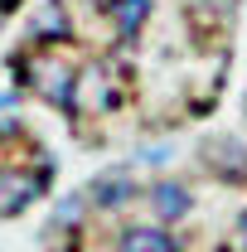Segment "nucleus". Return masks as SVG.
<instances>
[{
  "instance_id": "obj_4",
  "label": "nucleus",
  "mask_w": 247,
  "mask_h": 252,
  "mask_svg": "<svg viewBox=\"0 0 247 252\" xmlns=\"http://www.w3.org/2000/svg\"><path fill=\"white\" fill-rule=\"evenodd\" d=\"M146 204H151V214H155L160 228H175V223H185L194 214V189L185 180H175V175H160L146 189Z\"/></svg>"
},
{
  "instance_id": "obj_7",
  "label": "nucleus",
  "mask_w": 247,
  "mask_h": 252,
  "mask_svg": "<svg viewBox=\"0 0 247 252\" xmlns=\"http://www.w3.org/2000/svg\"><path fill=\"white\" fill-rule=\"evenodd\" d=\"M68 34H73V25H68L63 0H44V5L30 15V39L34 44H63Z\"/></svg>"
},
{
  "instance_id": "obj_11",
  "label": "nucleus",
  "mask_w": 247,
  "mask_h": 252,
  "mask_svg": "<svg viewBox=\"0 0 247 252\" xmlns=\"http://www.w3.org/2000/svg\"><path fill=\"white\" fill-rule=\"evenodd\" d=\"M15 107H20V93H0V117H10Z\"/></svg>"
},
{
  "instance_id": "obj_5",
  "label": "nucleus",
  "mask_w": 247,
  "mask_h": 252,
  "mask_svg": "<svg viewBox=\"0 0 247 252\" xmlns=\"http://www.w3.org/2000/svg\"><path fill=\"white\" fill-rule=\"evenodd\" d=\"M204 165L214 170L218 180H228V185H247V146L238 136H214V141H204Z\"/></svg>"
},
{
  "instance_id": "obj_6",
  "label": "nucleus",
  "mask_w": 247,
  "mask_h": 252,
  "mask_svg": "<svg viewBox=\"0 0 247 252\" xmlns=\"http://www.w3.org/2000/svg\"><path fill=\"white\" fill-rule=\"evenodd\" d=\"M117 252H180V243L160 223H126L117 238Z\"/></svg>"
},
{
  "instance_id": "obj_10",
  "label": "nucleus",
  "mask_w": 247,
  "mask_h": 252,
  "mask_svg": "<svg viewBox=\"0 0 247 252\" xmlns=\"http://www.w3.org/2000/svg\"><path fill=\"white\" fill-rule=\"evenodd\" d=\"M136 160L141 165H165L170 160V146H146V151H136Z\"/></svg>"
},
{
  "instance_id": "obj_8",
  "label": "nucleus",
  "mask_w": 247,
  "mask_h": 252,
  "mask_svg": "<svg viewBox=\"0 0 247 252\" xmlns=\"http://www.w3.org/2000/svg\"><path fill=\"white\" fill-rule=\"evenodd\" d=\"M112 20H117V34L122 44H136L146 20H151V0H112Z\"/></svg>"
},
{
  "instance_id": "obj_3",
  "label": "nucleus",
  "mask_w": 247,
  "mask_h": 252,
  "mask_svg": "<svg viewBox=\"0 0 247 252\" xmlns=\"http://www.w3.org/2000/svg\"><path fill=\"white\" fill-rule=\"evenodd\" d=\"M83 194H88L93 214H122V209H131L141 199V180L126 165H107V170H97L93 180L83 185Z\"/></svg>"
},
{
  "instance_id": "obj_9",
  "label": "nucleus",
  "mask_w": 247,
  "mask_h": 252,
  "mask_svg": "<svg viewBox=\"0 0 247 252\" xmlns=\"http://www.w3.org/2000/svg\"><path fill=\"white\" fill-rule=\"evenodd\" d=\"M88 214H93V209H88V194H83V189H73V194H63L59 204H54V228H63V233H78Z\"/></svg>"
},
{
  "instance_id": "obj_2",
  "label": "nucleus",
  "mask_w": 247,
  "mask_h": 252,
  "mask_svg": "<svg viewBox=\"0 0 247 252\" xmlns=\"http://www.w3.org/2000/svg\"><path fill=\"white\" fill-rule=\"evenodd\" d=\"M20 83H25L34 97H44L49 107L78 117V68H68L63 59H30V63H20Z\"/></svg>"
},
{
  "instance_id": "obj_1",
  "label": "nucleus",
  "mask_w": 247,
  "mask_h": 252,
  "mask_svg": "<svg viewBox=\"0 0 247 252\" xmlns=\"http://www.w3.org/2000/svg\"><path fill=\"white\" fill-rule=\"evenodd\" d=\"M54 185V160L39 156L34 165H0V219H20Z\"/></svg>"
},
{
  "instance_id": "obj_12",
  "label": "nucleus",
  "mask_w": 247,
  "mask_h": 252,
  "mask_svg": "<svg viewBox=\"0 0 247 252\" xmlns=\"http://www.w3.org/2000/svg\"><path fill=\"white\" fill-rule=\"evenodd\" d=\"M238 248L247 252V209H243V214H238Z\"/></svg>"
}]
</instances>
